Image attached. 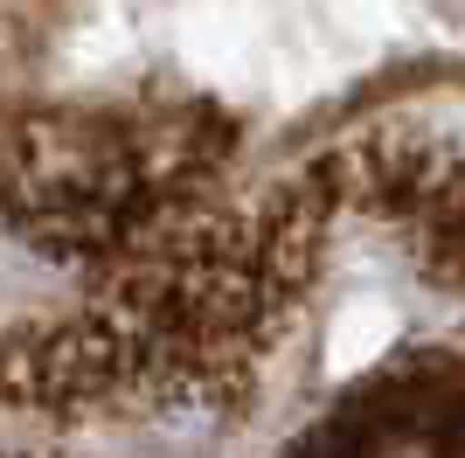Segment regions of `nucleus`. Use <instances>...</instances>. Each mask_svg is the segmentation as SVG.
Returning a JSON list of instances; mask_svg holds the SVG:
<instances>
[]
</instances>
